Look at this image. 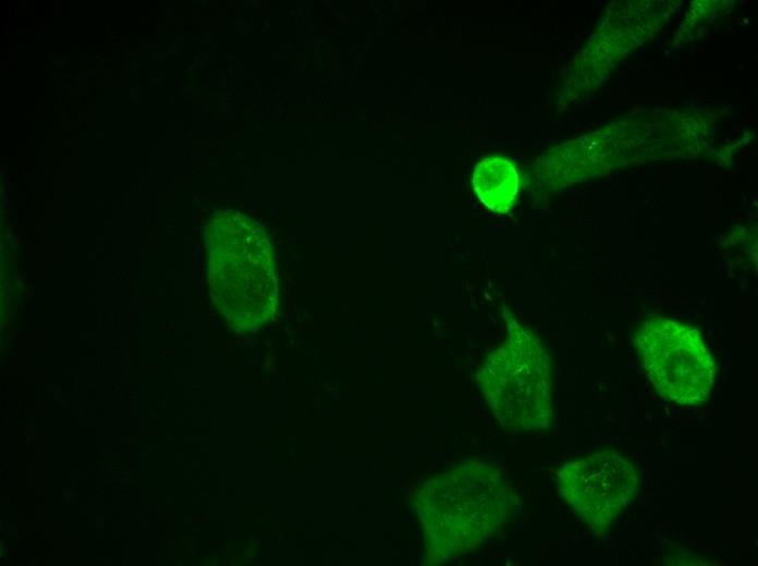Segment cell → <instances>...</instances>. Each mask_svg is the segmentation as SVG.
I'll return each instance as SVG.
<instances>
[{
    "label": "cell",
    "instance_id": "7a4b0ae2",
    "mask_svg": "<svg viewBox=\"0 0 758 566\" xmlns=\"http://www.w3.org/2000/svg\"><path fill=\"white\" fill-rule=\"evenodd\" d=\"M508 336L491 350L479 381L499 423L534 433L552 422L551 360L539 339L509 315Z\"/></svg>",
    "mask_w": 758,
    "mask_h": 566
},
{
    "label": "cell",
    "instance_id": "5b68a950",
    "mask_svg": "<svg viewBox=\"0 0 758 566\" xmlns=\"http://www.w3.org/2000/svg\"><path fill=\"white\" fill-rule=\"evenodd\" d=\"M473 187L479 200L496 212H506L514 204L519 177L514 164L504 157L491 156L477 163Z\"/></svg>",
    "mask_w": 758,
    "mask_h": 566
},
{
    "label": "cell",
    "instance_id": "277c9868",
    "mask_svg": "<svg viewBox=\"0 0 758 566\" xmlns=\"http://www.w3.org/2000/svg\"><path fill=\"white\" fill-rule=\"evenodd\" d=\"M639 473L620 453L598 451L558 471L560 496L594 530L609 528L636 496Z\"/></svg>",
    "mask_w": 758,
    "mask_h": 566
},
{
    "label": "cell",
    "instance_id": "3957f363",
    "mask_svg": "<svg viewBox=\"0 0 758 566\" xmlns=\"http://www.w3.org/2000/svg\"><path fill=\"white\" fill-rule=\"evenodd\" d=\"M634 343L646 376L661 397L681 405L700 404L708 398L714 367L695 328L653 317L636 330Z\"/></svg>",
    "mask_w": 758,
    "mask_h": 566
},
{
    "label": "cell",
    "instance_id": "6da1fadb",
    "mask_svg": "<svg viewBox=\"0 0 758 566\" xmlns=\"http://www.w3.org/2000/svg\"><path fill=\"white\" fill-rule=\"evenodd\" d=\"M415 508L426 554L441 562L478 547L509 524L517 499L496 462L469 457L420 485Z\"/></svg>",
    "mask_w": 758,
    "mask_h": 566
}]
</instances>
